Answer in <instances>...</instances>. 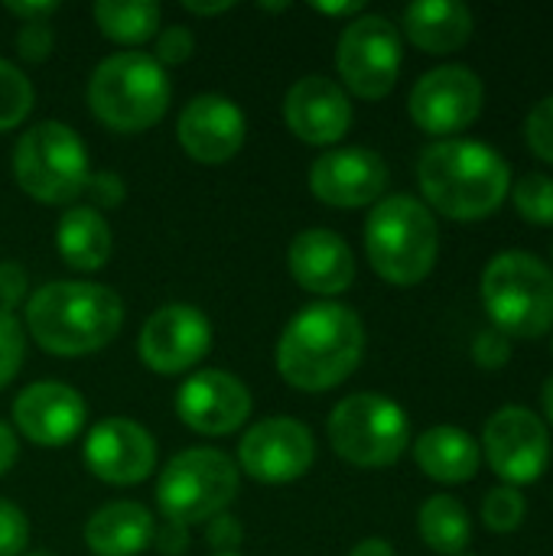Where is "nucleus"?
<instances>
[{
	"label": "nucleus",
	"instance_id": "obj_1",
	"mask_svg": "<svg viewBox=\"0 0 553 556\" xmlns=\"http://www.w3.org/2000/svg\"><path fill=\"white\" fill-rule=\"evenodd\" d=\"M365 355V326L352 306L342 303H310L280 332L277 371L280 378L303 391L323 394L342 384Z\"/></svg>",
	"mask_w": 553,
	"mask_h": 556
},
{
	"label": "nucleus",
	"instance_id": "obj_2",
	"mask_svg": "<svg viewBox=\"0 0 553 556\" xmlns=\"http://www.w3.org/2000/svg\"><path fill=\"white\" fill-rule=\"evenodd\" d=\"M417 182L427 208H437L453 222H479L505 205L512 192V169L495 147L450 137L420 150Z\"/></svg>",
	"mask_w": 553,
	"mask_h": 556
},
{
	"label": "nucleus",
	"instance_id": "obj_3",
	"mask_svg": "<svg viewBox=\"0 0 553 556\" xmlns=\"http://www.w3.org/2000/svg\"><path fill=\"white\" fill-rule=\"evenodd\" d=\"M26 332L33 342L62 358L91 355L114 342L124 326L121 296L91 280H55L26 300Z\"/></svg>",
	"mask_w": 553,
	"mask_h": 556
},
{
	"label": "nucleus",
	"instance_id": "obj_4",
	"mask_svg": "<svg viewBox=\"0 0 553 556\" xmlns=\"http://www.w3.org/2000/svg\"><path fill=\"white\" fill-rule=\"evenodd\" d=\"M365 254L372 270L394 287L427 280L440 254V228L427 202L407 192L375 202L365 222Z\"/></svg>",
	"mask_w": 553,
	"mask_h": 556
},
{
	"label": "nucleus",
	"instance_id": "obj_5",
	"mask_svg": "<svg viewBox=\"0 0 553 556\" xmlns=\"http://www.w3.org/2000/svg\"><path fill=\"white\" fill-rule=\"evenodd\" d=\"M169 98V75L147 52H114L88 78L91 114L117 134H143L160 124Z\"/></svg>",
	"mask_w": 553,
	"mask_h": 556
},
{
	"label": "nucleus",
	"instance_id": "obj_6",
	"mask_svg": "<svg viewBox=\"0 0 553 556\" xmlns=\"http://www.w3.org/2000/svg\"><path fill=\"white\" fill-rule=\"evenodd\" d=\"M482 303L508 339H538L553 329V270L528 251H502L482 270Z\"/></svg>",
	"mask_w": 553,
	"mask_h": 556
},
{
	"label": "nucleus",
	"instance_id": "obj_7",
	"mask_svg": "<svg viewBox=\"0 0 553 556\" xmlns=\"http://www.w3.org/2000/svg\"><path fill=\"white\" fill-rule=\"evenodd\" d=\"M13 176L20 189L46 205L75 202L91 179L85 140L62 121H39L13 147Z\"/></svg>",
	"mask_w": 553,
	"mask_h": 556
},
{
	"label": "nucleus",
	"instance_id": "obj_8",
	"mask_svg": "<svg viewBox=\"0 0 553 556\" xmlns=\"http://www.w3.org/2000/svg\"><path fill=\"white\" fill-rule=\"evenodd\" d=\"M241 479L231 456L212 446L176 453L156 479V505L173 525H205L238 498Z\"/></svg>",
	"mask_w": 553,
	"mask_h": 556
},
{
	"label": "nucleus",
	"instance_id": "obj_9",
	"mask_svg": "<svg viewBox=\"0 0 553 556\" xmlns=\"http://www.w3.org/2000/svg\"><path fill=\"white\" fill-rule=\"evenodd\" d=\"M329 443L336 456L359 469L394 466L411 443V420L385 394H349L329 414Z\"/></svg>",
	"mask_w": 553,
	"mask_h": 556
},
{
	"label": "nucleus",
	"instance_id": "obj_10",
	"mask_svg": "<svg viewBox=\"0 0 553 556\" xmlns=\"http://www.w3.org/2000/svg\"><path fill=\"white\" fill-rule=\"evenodd\" d=\"M401 33L381 13L355 16L336 42V68L342 85L365 98L381 101L394 91L401 75Z\"/></svg>",
	"mask_w": 553,
	"mask_h": 556
},
{
	"label": "nucleus",
	"instance_id": "obj_11",
	"mask_svg": "<svg viewBox=\"0 0 553 556\" xmlns=\"http://www.w3.org/2000/svg\"><path fill=\"white\" fill-rule=\"evenodd\" d=\"M492 472L505 485H528L548 472L551 463V433L548 424L521 404L495 410L482 430V446Z\"/></svg>",
	"mask_w": 553,
	"mask_h": 556
},
{
	"label": "nucleus",
	"instance_id": "obj_12",
	"mask_svg": "<svg viewBox=\"0 0 553 556\" xmlns=\"http://www.w3.org/2000/svg\"><path fill=\"white\" fill-rule=\"evenodd\" d=\"M486 104L482 78L469 65H437L424 72L407 98V111L414 124L440 140L466 130Z\"/></svg>",
	"mask_w": 553,
	"mask_h": 556
},
{
	"label": "nucleus",
	"instance_id": "obj_13",
	"mask_svg": "<svg viewBox=\"0 0 553 556\" xmlns=\"http://www.w3.org/2000/svg\"><path fill=\"white\" fill-rule=\"evenodd\" d=\"M316 463V440L306 424L293 417L257 420L238 446V466L264 485H287L303 479Z\"/></svg>",
	"mask_w": 553,
	"mask_h": 556
},
{
	"label": "nucleus",
	"instance_id": "obj_14",
	"mask_svg": "<svg viewBox=\"0 0 553 556\" xmlns=\"http://www.w3.org/2000/svg\"><path fill=\"white\" fill-rule=\"evenodd\" d=\"M212 349V323L189 303L160 306L140 329V358L156 375H186Z\"/></svg>",
	"mask_w": 553,
	"mask_h": 556
},
{
	"label": "nucleus",
	"instance_id": "obj_15",
	"mask_svg": "<svg viewBox=\"0 0 553 556\" xmlns=\"http://www.w3.org/2000/svg\"><path fill=\"white\" fill-rule=\"evenodd\" d=\"M388 189V163L368 147L326 150L310 166V192L332 208H365L381 202Z\"/></svg>",
	"mask_w": 553,
	"mask_h": 556
},
{
	"label": "nucleus",
	"instance_id": "obj_16",
	"mask_svg": "<svg viewBox=\"0 0 553 556\" xmlns=\"http://www.w3.org/2000/svg\"><path fill=\"white\" fill-rule=\"evenodd\" d=\"M179 420L202 437H228L251 417V391L222 368H202L176 391Z\"/></svg>",
	"mask_w": 553,
	"mask_h": 556
},
{
	"label": "nucleus",
	"instance_id": "obj_17",
	"mask_svg": "<svg viewBox=\"0 0 553 556\" xmlns=\"http://www.w3.org/2000/svg\"><path fill=\"white\" fill-rule=\"evenodd\" d=\"M248 137L244 111L225 94H196L176 121V140L196 163L222 166L238 156Z\"/></svg>",
	"mask_w": 553,
	"mask_h": 556
},
{
	"label": "nucleus",
	"instance_id": "obj_18",
	"mask_svg": "<svg viewBox=\"0 0 553 556\" xmlns=\"http://www.w3.org/2000/svg\"><path fill=\"white\" fill-rule=\"evenodd\" d=\"M85 466L108 485H137L156 469V443L140 424L108 417L85 437Z\"/></svg>",
	"mask_w": 553,
	"mask_h": 556
},
{
	"label": "nucleus",
	"instance_id": "obj_19",
	"mask_svg": "<svg viewBox=\"0 0 553 556\" xmlns=\"http://www.w3.org/2000/svg\"><path fill=\"white\" fill-rule=\"evenodd\" d=\"M88 420L85 397L62 381H36L23 388L13 401L16 430L42 450L68 446Z\"/></svg>",
	"mask_w": 553,
	"mask_h": 556
},
{
	"label": "nucleus",
	"instance_id": "obj_20",
	"mask_svg": "<svg viewBox=\"0 0 553 556\" xmlns=\"http://www.w3.org/2000/svg\"><path fill=\"white\" fill-rule=\"evenodd\" d=\"M284 121L303 143L332 147L352 127V101L339 81L326 75H303L284 98Z\"/></svg>",
	"mask_w": 553,
	"mask_h": 556
},
{
	"label": "nucleus",
	"instance_id": "obj_21",
	"mask_svg": "<svg viewBox=\"0 0 553 556\" xmlns=\"http://www.w3.org/2000/svg\"><path fill=\"white\" fill-rule=\"evenodd\" d=\"M290 277L319 296L345 293L355 280V257L342 235L332 228H306L287 248Z\"/></svg>",
	"mask_w": 553,
	"mask_h": 556
},
{
	"label": "nucleus",
	"instance_id": "obj_22",
	"mask_svg": "<svg viewBox=\"0 0 553 556\" xmlns=\"http://www.w3.org/2000/svg\"><path fill=\"white\" fill-rule=\"evenodd\" d=\"M156 538V521L140 502H108L85 525V544L95 556H140Z\"/></svg>",
	"mask_w": 553,
	"mask_h": 556
},
{
	"label": "nucleus",
	"instance_id": "obj_23",
	"mask_svg": "<svg viewBox=\"0 0 553 556\" xmlns=\"http://www.w3.org/2000/svg\"><path fill=\"white\" fill-rule=\"evenodd\" d=\"M404 33L417 49L447 55L469 42L473 10L460 0H417L404 10Z\"/></svg>",
	"mask_w": 553,
	"mask_h": 556
},
{
	"label": "nucleus",
	"instance_id": "obj_24",
	"mask_svg": "<svg viewBox=\"0 0 553 556\" xmlns=\"http://www.w3.org/2000/svg\"><path fill=\"white\" fill-rule=\"evenodd\" d=\"M414 459L427 479L443 485H460L476 479L482 466V450L466 430L443 424L420 433V440L414 443Z\"/></svg>",
	"mask_w": 553,
	"mask_h": 556
},
{
	"label": "nucleus",
	"instance_id": "obj_25",
	"mask_svg": "<svg viewBox=\"0 0 553 556\" xmlns=\"http://www.w3.org/2000/svg\"><path fill=\"white\" fill-rule=\"evenodd\" d=\"M55 248L72 270H101L111 257V225L98 208L72 205L55 225Z\"/></svg>",
	"mask_w": 553,
	"mask_h": 556
},
{
	"label": "nucleus",
	"instance_id": "obj_26",
	"mask_svg": "<svg viewBox=\"0 0 553 556\" xmlns=\"http://www.w3.org/2000/svg\"><path fill=\"white\" fill-rule=\"evenodd\" d=\"M417 531H420L424 544L433 554L443 556H463V551L473 541L469 511L453 495H433V498H427L420 505V515H417Z\"/></svg>",
	"mask_w": 553,
	"mask_h": 556
},
{
	"label": "nucleus",
	"instance_id": "obj_27",
	"mask_svg": "<svg viewBox=\"0 0 553 556\" xmlns=\"http://www.w3.org/2000/svg\"><path fill=\"white\" fill-rule=\"evenodd\" d=\"M160 3L153 0H98L95 23L101 36L121 46H140L160 33Z\"/></svg>",
	"mask_w": 553,
	"mask_h": 556
},
{
	"label": "nucleus",
	"instance_id": "obj_28",
	"mask_svg": "<svg viewBox=\"0 0 553 556\" xmlns=\"http://www.w3.org/2000/svg\"><path fill=\"white\" fill-rule=\"evenodd\" d=\"M33 81L7 59H0V134L20 127L33 111Z\"/></svg>",
	"mask_w": 553,
	"mask_h": 556
},
{
	"label": "nucleus",
	"instance_id": "obj_29",
	"mask_svg": "<svg viewBox=\"0 0 553 556\" xmlns=\"http://www.w3.org/2000/svg\"><path fill=\"white\" fill-rule=\"evenodd\" d=\"M512 202L531 225H553V179L544 173H528L515 182Z\"/></svg>",
	"mask_w": 553,
	"mask_h": 556
},
{
	"label": "nucleus",
	"instance_id": "obj_30",
	"mask_svg": "<svg viewBox=\"0 0 553 556\" xmlns=\"http://www.w3.org/2000/svg\"><path fill=\"white\" fill-rule=\"evenodd\" d=\"M525 515H528V502H525V495L515 485H499L482 502V521L495 534L518 531L525 525Z\"/></svg>",
	"mask_w": 553,
	"mask_h": 556
},
{
	"label": "nucleus",
	"instance_id": "obj_31",
	"mask_svg": "<svg viewBox=\"0 0 553 556\" xmlns=\"http://www.w3.org/2000/svg\"><path fill=\"white\" fill-rule=\"evenodd\" d=\"M23 355H26V329L13 313L0 309V388H7L16 378Z\"/></svg>",
	"mask_w": 553,
	"mask_h": 556
},
{
	"label": "nucleus",
	"instance_id": "obj_32",
	"mask_svg": "<svg viewBox=\"0 0 553 556\" xmlns=\"http://www.w3.org/2000/svg\"><path fill=\"white\" fill-rule=\"evenodd\" d=\"M525 137H528V147L553 166V94L531 108L525 121Z\"/></svg>",
	"mask_w": 553,
	"mask_h": 556
},
{
	"label": "nucleus",
	"instance_id": "obj_33",
	"mask_svg": "<svg viewBox=\"0 0 553 556\" xmlns=\"http://www.w3.org/2000/svg\"><path fill=\"white\" fill-rule=\"evenodd\" d=\"M26 544H29L26 515L13 502L0 498V556H20L26 551Z\"/></svg>",
	"mask_w": 553,
	"mask_h": 556
},
{
	"label": "nucleus",
	"instance_id": "obj_34",
	"mask_svg": "<svg viewBox=\"0 0 553 556\" xmlns=\"http://www.w3.org/2000/svg\"><path fill=\"white\" fill-rule=\"evenodd\" d=\"M192 49H196L192 29H186V26H166L163 33H156V55L153 59L163 68L166 65H183V62H189Z\"/></svg>",
	"mask_w": 553,
	"mask_h": 556
},
{
	"label": "nucleus",
	"instance_id": "obj_35",
	"mask_svg": "<svg viewBox=\"0 0 553 556\" xmlns=\"http://www.w3.org/2000/svg\"><path fill=\"white\" fill-rule=\"evenodd\" d=\"M52 29H49V20L42 23H23L20 26V36H16V52L26 59V62H46L49 52H52Z\"/></svg>",
	"mask_w": 553,
	"mask_h": 556
},
{
	"label": "nucleus",
	"instance_id": "obj_36",
	"mask_svg": "<svg viewBox=\"0 0 553 556\" xmlns=\"http://www.w3.org/2000/svg\"><path fill=\"white\" fill-rule=\"evenodd\" d=\"M473 358H476L479 368H489V371L502 368V365L512 358V342H508V336H502L499 329L479 332L476 342H473Z\"/></svg>",
	"mask_w": 553,
	"mask_h": 556
},
{
	"label": "nucleus",
	"instance_id": "obj_37",
	"mask_svg": "<svg viewBox=\"0 0 553 556\" xmlns=\"http://www.w3.org/2000/svg\"><path fill=\"white\" fill-rule=\"evenodd\" d=\"M29 280L26 270L16 261H0V309L13 313L26 300Z\"/></svg>",
	"mask_w": 553,
	"mask_h": 556
},
{
	"label": "nucleus",
	"instance_id": "obj_38",
	"mask_svg": "<svg viewBox=\"0 0 553 556\" xmlns=\"http://www.w3.org/2000/svg\"><path fill=\"white\" fill-rule=\"evenodd\" d=\"M88 195H91V208H117L121 202H124V195H127V189H124V179L117 176V173H91V179H88V189H85Z\"/></svg>",
	"mask_w": 553,
	"mask_h": 556
},
{
	"label": "nucleus",
	"instance_id": "obj_39",
	"mask_svg": "<svg viewBox=\"0 0 553 556\" xmlns=\"http://www.w3.org/2000/svg\"><path fill=\"white\" fill-rule=\"evenodd\" d=\"M241 538H244V531H241L238 518H231V515H215L212 521H205V541L218 554H235Z\"/></svg>",
	"mask_w": 553,
	"mask_h": 556
},
{
	"label": "nucleus",
	"instance_id": "obj_40",
	"mask_svg": "<svg viewBox=\"0 0 553 556\" xmlns=\"http://www.w3.org/2000/svg\"><path fill=\"white\" fill-rule=\"evenodd\" d=\"M153 544H160V551H163V554H169V556L183 554V551L189 547V531H186L183 525H173V521H166V525L156 531Z\"/></svg>",
	"mask_w": 553,
	"mask_h": 556
},
{
	"label": "nucleus",
	"instance_id": "obj_41",
	"mask_svg": "<svg viewBox=\"0 0 553 556\" xmlns=\"http://www.w3.org/2000/svg\"><path fill=\"white\" fill-rule=\"evenodd\" d=\"M7 10L13 13V16H20L23 23H42V20H49L55 10H59V3L55 0H46V3H7Z\"/></svg>",
	"mask_w": 553,
	"mask_h": 556
},
{
	"label": "nucleus",
	"instance_id": "obj_42",
	"mask_svg": "<svg viewBox=\"0 0 553 556\" xmlns=\"http://www.w3.org/2000/svg\"><path fill=\"white\" fill-rule=\"evenodd\" d=\"M16 456H20V443H16V433L0 420V476H7L10 469H13V463H16Z\"/></svg>",
	"mask_w": 553,
	"mask_h": 556
},
{
	"label": "nucleus",
	"instance_id": "obj_43",
	"mask_svg": "<svg viewBox=\"0 0 553 556\" xmlns=\"http://www.w3.org/2000/svg\"><path fill=\"white\" fill-rule=\"evenodd\" d=\"M349 556H394V547L385 538H365L352 547Z\"/></svg>",
	"mask_w": 553,
	"mask_h": 556
},
{
	"label": "nucleus",
	"instance_id": "obj_44",
	"mask_svg": "<svg viewBox=\"0 0 553 556\" xmlns=\"http://www.w3.org/2000/svg\"><path fill=\"white\" fill-rule=\"evenodd\" d=\"M313 10L332 13V16H349V13H362L365 7H362L359 0H352V3H313Z\"/></svg>",
	"mask_w": 553,
	"mask_h": 556
},
{
	"label": "nucleus",
	"instance_id": "obj_45",
	"mask_svg": "<svg viewBox=\"0 0 553 556\" xmlns=\"http://www.w3.org/2000/svg\"><path fill=\"white\" fill-rule=\"evenodd\" d=\"M183 10H189V13H199V16H215V13H225V10H231V3H196V0H183Z\"/></svg>",
	"mask_w": 553,
	"mask_h": 556
},
{
	"label": "nucleus",
	"instance_id": "obj_46",
	"mask_svg": "<svg viewBox=\"0 0 553 556\" xmlns=\"http://www.w3.org/2000/svg\"><path fill=\"white\" fill-rule=\"evenodd\" d=\"M541 401H544V414H548V420L553 424V375L544 381V394H541Z\"/></svg>",
	"mask_w": 553,
	"mask_h": 556
},
{
	"label": "nucleus",
	"instance_id": "obj_47",
	"mask_svg": "<svg viewBox=\"0 0 553 556\" xmlns=\"http://www.w3.org/2000/svg\"><path fill=\"white\" fill-rule=\"evenodd\" d=\"M215 556H238V554H215Z\"/></svg>",
	"mask_w": 553,
	"mask_h": 556
},
{
	"label": "nucleus",
	"instance_id": "obj_48",
	"mask_svg": "<svg viewBox=\"0 0 553 556\" xmlns=\"http://www.w3.org/2000/svg\"><path fill=\"white\" fill-rule=\"evenodd\" d=\"M29 556H42V554H29Z\"/></svg>",
	"mask_w": 553,
	"mask_h": 556
}]
</instances>
